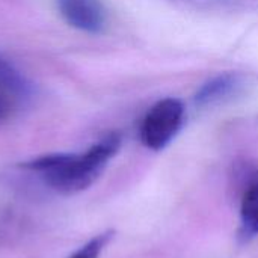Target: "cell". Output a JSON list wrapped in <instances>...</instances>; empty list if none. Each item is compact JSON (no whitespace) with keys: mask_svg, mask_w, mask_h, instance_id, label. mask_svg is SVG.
Instances as JSON below:
<instances>
[{"mask_svg":"<svg viewBox=\"0 0 258 258\" xmlns=\"http://www.w3.org/2000/svg\"><path fill=\"white\" fill-rule=\"evenodd\" d=\"M63 21L86 33H100L106 27L107 14L100 0H56Z\"/></svg>","mask_w":258,"mask_h":258,"instance_id":"4","label":"cell"},{"mask_svg":"<svg viewBox=\"0 0 258 258\" xmlns=\"http://www.w3.org/2000/svg\"><path fill=\"white\" fill-rule=\"evenodd\" d=\"M121 148V135L109 133L82 153H56L24 162L23 169L36 174L51 190L74 195L91 187Z\"/></svg>","mask_w":258,"mask_h":258,"instance_id":"1","label":"cell"},{"mask_svg":"<svg viewBox=\"0 0 258 258\" xmlns=\"http://www.w3.org/2000/svg\"><path fill=\"white\" fill-rule=\"evenodd\" d=\"M33 86L29 79L0 54V124L14 119L32 100Z\"/></svg>","mask_w":258,"mask_h":258,"instance_id":"3","label":"cell"},{"mask_svg":"<svg viewBox=\"0 0 258 258\" xmlns=\"http://www.w3.org/2000/svg\"><path fill=\"white\" fill-rule=\"evenodd\" d=\"M184 107L177 98L157 101L141 124V141L153 151L165 150L181 128Z\"/></svg>","mask_w":258,"mask_h":258,"instance_id":"2","label":"cell"},{"mask_svg":"<svg viewBox=\"0 0 258 258\" xmlns=\"http://www.w3.org/2000/svg\"><path fill=\"white\" fill-rule=\"evenodd\" d=\"M113 237H115V231L107 230V231L92 237L91 240H88L83 246H80L73 255H70L68 258H98Z\"/></svg>","mask_w":258,"mask_h":258,"instance_id":"7","label":"cell"},{"mask_svg":"<svg viewBox=\"0 0 258 258\" xmlns=\"http://www.w3.org/2000/svg\"><path fill=\"white\" fill-rule=\"evenodd\" d=\"M239 239L249 242L258 236V171L249 174L240 197Z\"/></svg>","mask_w":258,"mask_h":258,"instance_id":"5","label":"cell"},{"mask_svg":"<svg viewBox=\"0 0 258 258\" xmlns=\"http://www.w3.org/2000/svg\"><path fill=\"white\" fill-rule=\"evenodd\" d=\"M243 85L245 82L240 74H221L200 88V91L195 94V103L201 107L224 103L237 95Z\"/></svg>","mask_w":258,"mask_h":258,"instance_id":"6","label":"cell"}]
</instances>
